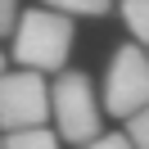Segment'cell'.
I'll return each mask as SVG.
<instances>
[{
  "label": "cell",
  "mask_w": 149,
  "mask_h": 149,
  "mask_svg": "<svg viewBox=\"0 0 149 149\" xmlns=\"http://www.w3.org/2000/svg\"><path fill=\"white\" fill-rule=\"evenodd\" d=\"M14 23H18V0H0V36L14 32Z\"/></svg>",
  "instance_id": "30bf717a"
},
{
  "label": "cell",
  "mask_w": 149,
  "mask_h": 149,
  "mask_svg": "<svg viewBox=\"0 0 149 149\" xmlns=\"http://www.w3.org/2000/svg\"><path fill=\"white\" fill-rule=\"evenodd\" d=\"M122 23L140 45H149V0H122Z\"/></svg>",
  "instance_id": "8992f818"
},
{
  "label": "cell",
  "mask_w": 149,
  "mask_h": 149,
  "mask_svg": "<svg viewBox=\"0 0 149 149\" xmlns=\"http://www.w3.org/2000/svg\"><path fill=\"white\" fill-rule=\"evenodd\" d=\"M50 118H54L59 140L86 145L104 131V100L95 95V81L86 72H59L50 86Z\"/></svg>",
  "instance_id": "7a4b0ae2"
},
{
  "label": "cell",
  "mask_w": 149,
  "mask_h": 149,
  "mask_svg": "<svg viewBox=\"0 0 149 149\" xmlns=\"http://www.w3.org/2000/svg\"><path fill=\"white\" fill-rule=\"evenodd\" d=\"M41 5L63 9V14H72V18H104V14L113 9V0H41Z\"/></svg>",
  "instance_id": "52a82bcc"
},
{
  "label": "cell",
  "mask_w": 149,
  "mask_h": 149,
  "mask_svg": "<svg viewBox=\"0 0 149 149\" xmlns=\"http://www.w3.org/2000/svg\"><path fill=\"white\" fill-rule=\"evenodd\" d=\"M0 68H5V54H0Z\"/></svg>",
  "instance_id": "8fae6325"
},
{
  "label": "cell",
  "mask_w": 149,
  "mask_h": 149,
  "mask_svg": "<svg viewBox=\"0 0 149 149\" xmlns=\"http://www.w3.org/2000/svg\"><path fill=\"white\" fill-rule=\"evenodd\" d=\"M81 149H136V145H131V136H127V131H122V136H118V131H113V136H104V131H100V136H95V140H86Z\"/></svg>",
  "instance_id": "9c48e42d"
},
{
  "label": "cell",
  "mask_w": 149,
  "mask_h": 149,
  "mask_svg": "<svg viewBox=\"0 0 149 149\" xmlns=\"http://www.w3.org/2000/svg\"><path fill=\"white\" fill-rule=\"evenodd\" d=\"M77 41V23L72 14L36 5V9H23L14 23V63L36 68V72H63L68 54H72Z\"/></svg>",
  "instance_id": "6da1fadb"
},
{
  "label": "cell",
  "mask_w": 149,
  "mask_h": 149,
  "mask_svg": "<svg viewBox=\"0 0 149 149\" xmlns=\"http://www.w3.org/2000/svg\"><path fill=\"white\" fill-rule=\"evenodd\" d=\"M5 149H59V131L50 127H18L5 136Z\"/></svg>",
  "instance_id": "5b68a950"
},
{
  "label": "cell",
  "mask_w": 149,
  "mask_h": 149,
  "mask_svg": "<svg viewBox=\"0 0 149 149\" xmlns=\"http://www.w3.org/2000/svg\"><path fill=\"white\" fill-rule=\"evenodd\" d=\"M127 136H131V145L136 149H149V104L145 109H136L127 118Z\"/></svg>",
  "instance_id": "ba28073f"
},
{
  "label": "cell",
  "mask_w": 149,
  "mask_h": 149,
  "mask_svg": "<svg viewBox=\"0 0 149 149\" xmlns=\"http://www.w3.org/2000/svg\"><path fill=\"white\" fill-rule=\"evenodd\" d=\"M0 149H5V140H0Z\"/></svg>",
  "instance_id": "7c38bea8"
},
{
  "label": "cell",
  "mask_w": 149,
  "mask_h": 149,
  "mask_svg": "<svg viewBox=\"0 0 149 149\" xmlns=\"http://www.w3.org/2000/svg\"><path fill=\"white\" fill-rule=\"evenodd\" d=\"M50 122V86L36 68H0V131L45 127Z\"/></svg>",
  "instance_id": "3957f363"
},
{
  "label": "cell",
  "mask_w": 149,
  "mask_h": 149,
  "mask_svg": "<svg viewBox=\"0 0 149 149\" xmlns=\"http://www.w3.org/2000/svg\"><path fill=\"white\" fill-rule=\"evenodd\" d=\"M104 109L127 122L136 109L149 104V54L140 45H118L104 72Z\"/></svg>",
  "instance_id": "277c9868"
}]
</instances>
